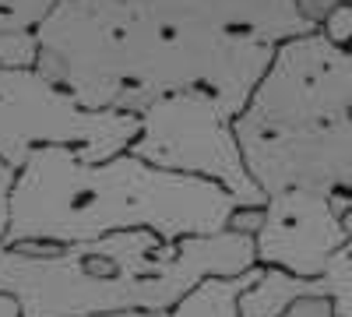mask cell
<instances>
[{
	"label": "cell",
	"mask_w": 352,
	"mask_h": 317,
	"mask_svg": "<svg viewBox=\"0 0 352 317\" xmlns=\"http://www.w3.org/2000/svg\"><path fill=\"white\" fill-rule=\"evenodd\" d=\"M314 296V278H296L278 268H264L240 300V317H285L300 300Z\"/></svg>",
	"instance_id": "30bf717a"
},
{
	"label": "cell",
	"mask_w": 352,
	"mask_h": 317,
	"mask_svg": "<svg viewBox=\"0 0 352 317\" xmlns=\"http://www.w3.org/2000/svg\"><path fill=\"white\" fill-rule=\"evenodd\" d=\"M320 32L328 36V43L331 46H338L349 61H352V4H342V8H335L324 21L317 25Z\"/></svg>",
	"instance_id": "7c38bea8"
},
{
	"label": "cell",
	"mask_w": 352,
	"mask_h": 317,
	"mask_svg": "<svg viewBox=\"0 0 352 317\" xmlns=\"http://www.w3.org/2000/svg\"><path fill=\"white\" fill-rule=\"evenodd\" d=\"M285 317H335V314H331V303L324 296H307V300H300L296 307H292Z\"/></svg>",
	"instance_id": "2e32d148"
},
{
	"label": "cell",
	"mask_w": 352,
	"mask_h": 317,
	"mask_svg": "<svg viewBox=\"0 0 352 317\" xmlns=\"http://www.w3.org/2000/svg\"><path fill=\"white\" fill-rule=\"evenodd\" d=\"M264 222V208H240L232 215L229 229H236V233H247V237H257V229Z\"/></svg>",
	"instance_id": "9a60e30c"
},
{
	"label": "cell",
	"mask_w": 352,
	"mask_h": 317,
	"mask_svg": "<svg viewBox=\"0 0 352 317\" xmlns=\"http://www.w3.org/2000/svg\"><path fill=\"white\" fill-rule=\"evenodd\" d=\"M232 131L264 197H352V61L320 28L282 43Z\"/></svg>",
	"instance_id": "277c9868"
},
{
	"label": "cell",
	"mask_w": 352,
	"mask_h": 317,
	"mask_svg": "<svg viewBox=\"0 0 352 317\" xmlns=\"http://www.w3.org/2000/svg\"><path fill=\"white\" fill-rule=\"evenodd\" d=\"M314 28L296 0H56L36 67L88 109L141 117L204 89L240 113L278 46Z\"/></svg>",
	"instance_id": "6da1fadb"
},
{
	"label": "cell",
	"mask_w": 352,
	"mask_h": 317,
	"mask_svg": "<svg viewBox=\"0 0 352 317\" xmlns=\"http://www.w3.org/2000/svg\"><path fill=\"white\" fill-rule=\"evenodd\" d=\"M352 212L349 194H307L289 190L264 201V222L254 237L257 265L278 268L296 278H320L335 257L352 243L345 215Z\"/></svg>",
	"instance_id": "52a82bcc"
},
{
	"label": "cell",
	"mask_w": 352,
	"mask_h": 317,
	"mask_svg": "<svg viewBox=\"0 0 352 317\" xmlns=\"http://www.w3.org/2000/svg\"><path fill=\"white\" fill-rule=\"evenodd\" d=\"M138 131V117L81 106L39 67L0 64V159L18 173L36 149H71L85 162H109L131 152Z\"/></svg>",
	"instance_id": "5b68a950"
},
{
	"label": "cell",
	"mask_w": 352,
	"mask_h": 317,
	"mask_svg": "<svg viewBox=\"0 0 352 317\" xmlns=\"http://www.w3.org/2000/svg\"><path fill=\"white\" fill-rule=\"evenodd\" d=\"M261 265L243 275H208L176 303L166 317H240V300L261 278Z\"/></svg>",
	"instance_id": "9c48e42d"
},
{
	"label": "cell",
	"mask_w": 352,
	"mask_h": 317,
	"mask_svg": "<svg viewBox=\"0 0 352 317\" xmlns=\"http://www.w3.org/2000/svg\"><path fill=\"white\" fill-rule=\"evenodd\" d=\"M18 187V169H11L0 159V243H8V229H11V201Z\"/></svg>",
	"instance_id": "4fadbf2b"
},
{
	"label": "cell",
	"mask_w": 352,
	"mask_h": 317,
	"mask_svg": "<svg viewBox=\"0 0 352 317\" xmlns=\"http://www.w3.org/2000/svg\"><path fill=\"white\" fill-rule=\"evenodd\" d=\"M99 317H155V314H141V310H120V314H99Z\"/></svg>",
	"instance_id": "ac0fdd59"
},
{
	"label": "cell",
	"mask_w": 352,
	"mask_h": 317,
	"mask_svg": "<svg viewBox=\"0 0 352 317\" xmlns=\"http://www.w3.org/2000/svg\"><path fill=\"white\" fill-rule=\"evenodd\" d=\"M342 4H352V0H296V8H300L314 25H320V21H324L335 8H342Z\"/></svg>",
	"instance_id": "5bb4252c"
},
{
	"label": "cell",
	"mask_w": 352,
	"mask_h": 317,
	"mask_svg": "<svg viewBox=\"0 0 352 317\" xmlns=\"http://www.w3.org/2000/svg\"><path fill=\"white\" fill-rule=\"evenodd\" d=\"M314 296H324L335 317H352V243L331 261V268L314 278Z\"/></svg>",
	"instance_id": "8fae6325"
},
{
	"label": "cell",
	"mask_w": 352,
	"mask_h": 317,
	"mask_svg": "<svg viewBox=\"0 0 352 317\" xmlns=\"http://www.w3.org/2000/svg\"><path fill=\"white\" fill-rule=\"evenodd\" d=\"M243 205L212 180L127 155L85 162L71 149H36L11 201L8 247H74L148 229L162 243L226 233Z\"/></svg>",
	"instance_id": "7a4b0ae2"
},
{
	"label": "cell",
	"mask_w": 352,
	"mask_h": 317,
	"mask_svg": "<svg viewBox=\"0 0 352 317\" xmlns=\"http://www.w3.org/2000/svg\"><path fill=\"white\" fill-rule=\"evenodd\" d=\"M0 317H21V303L8 293H0Z\"/></svg>",
	"instance_id": "e0dca14e"
},
{
	"label": "cell",
	"mask_w": 352,
	"mask_h": 317,
	"mask_svg": "<svg viewBox=\"0 0 352 317\" xmlns=\"http://www.w3.org/2000/svg\"><path fill=\"white\" fill-rule=\"evenodd\" d=\"M141 131L131 145V155L169 169L184 177L212 180L226 187L243 208H264V197L250 180L236 131H232V113L215 92H180L152 102L141 113Z\"/></svg>",
	"instance_id": "8992f818"
},
{
	"label": "cell",
	"mask_w": 352,
	"mask_h": 317,
	"mask_svg": "<svg viewBox=\"0 0 352 317\" xmlns=\"http://www.w3.org/2000/svg\"><path fill=\"white\" fill-rule=\"evenodd\" d=\"M56 0H0V64L36 67V28Z\"/></svg>",
	"instance_id": "ba28073f"
},
{
	"label": "cell",
	"mask_w": 352,
	"mask_h": 317,
	"mask_svg": "<svg viewBox=\"0 0 352 317\" xmlns=\"http://www.w3.org/2000/svg\"><path fill=\"white\" fill-rule=\"evenodd\" d=\"M345 229H349V240H352V212L345 215Z\"/></svg>",
	"instance_id": "d6986e66"
},
{
	"label": "cell",
	"mask_w": 352,
	"mask_h": 317,
	"mask_svg": "<svg viewBox=\"0 0 352 317\" xmlns=\"http://www.w3.org/2000/svg\"><path fill=\"white\" fill-rule=\"evenodd\" d=\"M254 265V237L236 229L180 243H162L148 229L74 247L0 243V293L21 303V317H99L120 310L166 317L201 278L243 275Z\"/></svg>",
	"instance_id": "3957f363"
}]
</instances>
